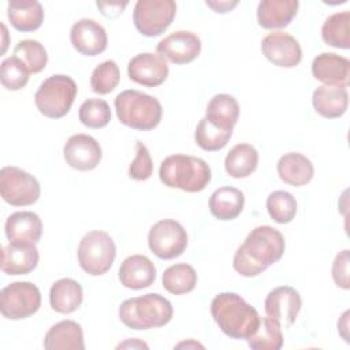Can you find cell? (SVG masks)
Masks as SVG:
<instances>
[{"instance_id": "b9f144b4", "label": "cell", "mask_w": 350, "mask_h": 350, "mask_svg": "<svg viewBox=\"0 0 350 350\" xmlns=\"http://www.w3.org/2000/svg\"><path fill=\"white\" fill-rule=\"evenodd\" d=\"M96 5L101 10V14L107 18H116L123 12V10L127 5V1L124 3H112V1H97Z\"/></svg>"}, {"instance_id": "5bb4252c", "label": "cell", "mask_w": 350, "mask_h": 350, "mask_svg": "<svg viewBox=\"0 0 350 350\" xmlns=\"http://www.w3.org/2000/svg\"><path fill=\"white\" fill-rule=\"evenodd\" d=\"M63 157L74 170L92 171L100 164L103 152L100 144L92 135L74 134L63 146Z\"/></svg>"}, {"instance_id": "d4e9b609", "label": "cell", "mask_w": 350, "mask_h": 350, "mask_svg": "<svg viewBox=\"0 0 350 350\" xmlns=\"http://www.w3.org/2000/svg\"><path fill=\"white\" fill-rule=\"evenodd\" d=\"M279 178L294 187L308 185L314 175V167L312 161L297 152L283 154L276 164Z\"/></svg>"}, {"instance_id": "44dd1931", "label": "cell", "mask_w": 350, "mask_h": 350, "mask_svg": "<svg viewBox=\"0 0 350 350\" xmlns=\"http://www.w3.org/2000/svg\"><path fill=\"white\" fill-rule=\"evenodd\" d=\"M298 0H262L257 7V22L262 29H282L298 12Z\"/></svg>"}, {"instance_id": "f1b7e54d", "label": "cell", "mask_w": 350, "mask_h": 350, "mask_svg": "<svg viewBox=\"0 0 350 350\" xmlns=\"http://www.w3.org/2000/svg\"><path fill=\"white\" fill-rule=\"evenodd\" d=\"M258 164V152L250 144H237L224 159V170L231 178H247Z\"/></svg>"}, {"instance_id": "9a60e30c", "label": "cell", "mask_w": 350, "mask_h": 350, "mask_svg": "<svg viewBox=\"0 0 350 350\" xmlns=\"http://www.w3.org/2000/svg\"><path fill=\"white\" fill-rule=\"evenodd\" d=\"M302 299L291 286H279L271 290L264 301L267 316L278 320L284 328L293 325L301 310Z\"/></svg>"}, {"instance_id": "ee69618b", "label": "cell", "mask_w": 350, "mask_h": 350, "mask_svg": "<svg viewBox=\"0 0 350 350\" xmlns=\"http://www.w3.org/2000/svg\"><path fill=\"white\" fill-rule=\"evenodd\" d=\"M120 347H145V349H148V345L144 343V342H139L138 339H131V340H127L124 343H120L118 346V349H120Z\"/></svg>"}, {"instance_id": "ac0fdd59", "label": "cell", "mask_w": 350, "mask_h": 350, "mask_svg": "<svg viewBox=\"0 0 350 350\" xmlns=\"http://www.w3.org/2000/svg\"><path fill=\"white\" fill-rule=\"evenodd\" d=\"M38 250L36 243L10 241L1 250V271L5 275H27L38 264Z\"/></svg>"}, {"instance_id": "2e32d148", "label": "cell", "mask_w": 350, "mask_h": 350, "mask_svg": "<svg viewBox=\"0 0 350 350\" xmlns=\"http://www.w3.org/2000/svg\"><path fill=\"white\" fill-rule=\"evenodd\" d=\"M168 64L157 53L144 52L130 59L127 64L129 78L142 86L156 88L168 77Z\"/></svg>"}, {"instance_id": "60d3db41", "label": "cell", "mask_w": 350, "mask_h": 350, "mask_svg": "<svg viewBox=\"0 0 350 350\" xmlns=\"http://www.w3.org/2000/svg\"><path fill=\"white\" fill-rule=\"evenodd\" d=\"M349 264H350V256L349 249H343L335 256V260L332 262L331 273L335 284L343 290L350 288V273H349Z\"/></svg>"}, {"instance_id": "7bdbcfd3", "label": "cell", "mask_w": 350, "mask_h": 350, "mask_svg": "<svg viewBox=\"0 0 350 350\" xmlns=\"http://www.w3.org/2000/svg\"><path fill=\"white\" fill-rule=\"evenodd\" d=\"M237 4L238 1H206V5L219 14H226L231 11Z\"/></svg>"}, {"instance_id": "ab89813d", "label": "cell", "mask_w": 350, "mask_h": 350, "mask_svg": "<svg viewBox=\"0 0 350 350\" xmlns=\"http://www.w3.org/2000/svg\"><path fill=\"white\" fill-rule=\"evenodd\" d=\"M153 174V161L145 144L135 142V157L129 167V178L133 180H146Z\"/></svg>"}, {"instance_id": "9c48e42d", "label": "cell", "mask_w": 350, "mask_h": 350, "mask_svg": "<svg viewBox=\"0 0 350 350\" xmlns=\"http://www.w3.org/2000/svg\"><path fill=\"white\" fill-rule=\"evenodd\" d=\"M0 194L12 206H27L37 202L41 187L31 174L22 168L7 165L0 170Z\"/></svg>"}, {"instance_id": "30bf717a", "label": "cell", "mask_w": 350, "mask_h": 350, "mask_svg": "<svg viewBox=\"0 0 350 350\" xmlns=\"http://www.w3.org/2000/svg\"><path fill=\"white\" fill-rule=\"evenodd\" d=\"M176 15L172 0H138L134 5L133 22L135 29L146 37L163 34Z\"/></svg>"}, {"instance_id": "4dcf8cb0", "label": "cell", "mask_w": 350, "mask_h": 350, "mask_svg": "<svg viewBox=\"0 0 350 350\" xmlns=\"http://www.w3.org/2000/svg\"><path fill=\"white\" fill-rule=\"evenodd\" d=\"M323 41L334 48H350V12L342 11L329 15L321 26Z\"/></svg>"}, {"instance_id": "d590c367", "label": "cell", "mask_w": 350, "mask_h": 350, "mask_svg": "<svg viewBox=\"0 0 350 350\" xmlns=\"http://www.w3.org/2000/svg\"><path fill=\"white\" fill-rule=\"evenodd\" d=\"M267 211L271 219L279 224L293 221L297 215L295 197L284 190H275L267 197Z\"/></svg>"}, {"instance_id": "836d02e7", "label": "cell", "mask_w": 350, "mask_h": 350, "mask_svg": "<svg viewBox=\"0 0 350 350\" xmlns=\"http://www.w3.org/2000/svg\"><path fill=\"white\" fill-rule=\"evenodd\" d=\"M232 135V130L220 129L212 124L205 116L198 122L194 131L196 144L206 152H216L223 149Z\"/></svg>"}, {"instance_id": "cb8c5ba5", "label": "cell", "mask_w": 350, "mask_h": 350, "mask_svg": "<svg viewBox=\"0 0 350 350\" xmlns=\"http://www.w3.org/2000/svg\"><path fill=\"white\" fill-rule=\"evenodd\" d=\"M46 350H83V331L74 320H62L52 325L44 338Z\"/></svg>"}, {"instance_id": "d6a6232c", "label": "cell", "mask_w": 350, "mask_h": 350, "mask_svg": "<svg viewBox=\"0 0 350 350\" xmlns=\"http://www.w3.org/2000/svg\"><path fill=\"white\" fill-rule=\"evenodd\" d=\"M247 345L253 350H279L283 346L280 323L269 316L261 317L260 325L247 339Z\"/></svg>"}, {"instance_id": "d6986e66", "label": "cell", "mask_w": 350, "mask_h": 350, "mask_svg": "<svg viewBox=\"0 0 350 350\" xmlns=\"http://www.w3.org/2000/svg\"><path fill=\"white\" fill-rule=\"evenodd\" d=\"M312 74L324 85L347 88L350 82V62L336 53L323 52L313 59Z\"/></svg>"}, {"instance_id": "8992f818", "label": "cell", "mask_w": 350, "mask_h": 350, "mask_svg": "<svg viewBox=\"0 0 350 350\" xmlns=\"http://www.w3.org/2000/svg\"><path fill=\"white\" fill-rule=\"evenodd\" d=\"M75 81L64 74L48 77L34 94V104L40 113L49 119H60L66 116L77 97Z\"/></svg>"}, {"instance_id": "e575fe53", "label": "cell", "mask_w": 350, "mask_h": 350, "mask_svg": "<svg viewBox=\"0 0 350 350\" xmlns=\"http://www.w3.org/2000/svg\"><path fill=\"white\" fill-rule=\"evenodd\" d=\"M19 59L27 71L31 74H37L42 71L48 63L46 49L37 40H22L14 48V55Z\"/></svg>"}, {"instance_id": "5b68a950", "label": "cell", "mask_w": 350, "mask_h": 350, "mask_svg": "<svg viewBox=\"0 0 350 350\" xmlns=\"http://www.w3.org/2000/svg\"><path fill=\"white\" fill-rule=\"evenodd\" d=\"M113 104L119 122L134 130H153L159 126L163 116L160 101L135 89L120 92L115 97Z\"/></svg>"}, {"instance_id": "83f0119b", "label": "cell", "mask_w": 350, "mask_h": 350, "mask_svg": "<svg viewBox=\"0 0 350 350\" xmlns=\"http://www.w3.org/2000/svg\"><path fill=\"white\" fill-rule=\"evenodd\" d=\"M245 205L243 193L232 186L216 189L209 197V211L219 220H234L241 215Z\"/></svg>"}, {"instance_id": "3957f363", "label": "cell", "mask_w": 350, "mask_h": 350, "mask_svg": "<svg viewBox=\"0 0 350 350\" xmlns=\"http://www.w3.org/2000/svg\"><path fill=\"white\" fill-rule=\"evenodd\" d=\"M120 321L137 331L160 328L172 319L171 302L157 293H149L123 301L118 310Z\"/></svg>"}, {"instance_id": "6da1fadb", "label": "cell", "mask_w": 350, "mask_h": 350, "mask_svg": "<svg viewBox=\"0 0 350 350\" xmlns=\"http://www.w3.org/2000/svg\"><path fill=\"white\" fill-rule=\"evenodd\" d=\"M284 249L286 241L279 230L272 226H257L237 249L232 267L241 276H258L282 258Z\"/></svg>"}, {"instance_id": "7a4b0ae2", "label": "cell", "mask_w": 350, "mask_h": 350, "mask_svg": "<svg viewBox=\"0 0 350 350\" xmlns=\"http://www.w3.org/2000/svg\"><path fill=\"white\" fill-rule=\"evenodd\" d=\"M211 314L219 328L232 339L247 340L258 328L261 317L239 294L219 293L211 302Z\"/></svg>"}, {"instance_id": "8fae6325", "label": "cell", "mask_w": 350, "mask_h": 350, "mask_svg": "<svg viewBox=\"0 0 350 350\" xmlns=\"http://www.w3.org/2000/svg\"><path fill=\"white\" fill-rule=\"evenodd\" d=\"M187 242L186 230L174 219L159 220L152 226L148 234L149 249L161 260H172L183 254Z\"/></svg>"}, {"instance_id": "7c38bea8", "label": "cell", "mask_w": 350, "mask_h": 350, "mask_svg": "<svg viewBox=\"0 0 350 350\" xmlns=\"http://www.w3.org/2000/svg\"><path fill=\"white\" fill-rule=\"evenodd\" d=\"M262 55L275 66L293 68L302 60V49L297 38L284 31H272L261 41Z\"/></svg>"}, {"instance_id": "603a6c76", "label": "cell", "mask_w": 350, "mask_h": 350, "mask_svg": "<svg viewBox=\"0 0 350 350\" xmlns=\"http://www.w3.org/2000/svg\"><path fill=\"white\" fill-rule=\"evenodd\" d=\"M4 230L8 241L37 243L42 235V221L31 211H18L7 217Z\"/></svg>"}, {"instance_id": "4fadbf2b", "label": "cell", "mask_w": 350, "mask_h": 350, "mask_svg": "<svg viewBox=\"0 0 350 350\" xmlns=\"http://www.w3.org/2000/svg\"><path fill=\"white\" fill-rule=\"evenodd\" d=\"M156 51L164 60L175 64H186L198 57L201 40L191 31L178 30L159 41Z\"/></svg>"}, {"instance_id": "277c9868", "label": "cell", "mask_w": 350, "mask_h": 350, "mask_svg": "<svg viewBox=\"0 0 350 350\" xmlns=\"http://www.w3.org/2000/svg\"><path fill=\"white\" fill-rule=\"evenodd\" d=\"M159 176L167 187L198 193L208 186L212 174L206 161L200 157L171 154L161 161Z\"/></svg>"}, {"instance_id": "f6af8a7d", "label": "cell", "mask_w": 350, "mask_h": 350, "mask_svg": "<svg viewBox=\"0 0 350 350\" xmlns=\"http://www.w3.org/2000/svg\"><path fill=\"white\" fill-rule=\"evenodd\" d=\"M176 347H201V349H204V346L202 345H200V343H197V342H183V343H179V345H176Z\"/></svg>"}, {"instance_id": "1f68e13d", "label": "cell", "mask_w": 350, "mask_h": 350, "mask_svg": "<svg viewBox=\"0 0 350 350\" xmlns=\"http://www.w3.org/2000/svg\"><path fill=\"white\" fill-rule=\"evenodd\" d=\"M196 284L197 272L190 264H174L163 273V287L174 295L187 294L194 290Z\"/></svg>"}, {"instance_id": "ba28073f", "label": "cell", "mask_w": 350, "mask_h": 350, "mask_svg": "<svg viewBox=\"0 0 350 350\" xmlns=\"http://www.w3.org/2000/svg\"><path fill=\"white\" fill-rule=\"evenodd\" d=\"M41 306V293L31 282H14L0 291V310L8 320L33 316Z\"/></svg>"}, {"instance_id": "52a82bcc", "label": "cell", "mask_w": 350, "mask_h": 350, "mask_svg": "<svg viewBox=\"0 0 350 350\" xmlns=\"http://www.w3.org/2000/svg\"><path fill=\"white\" fill-rule=\"evenodd\" d=\"M79 267L90 276L107 273L116 257V246L112 237L101 230L89 231L78 245Z\"/></svg>"}, {"instance_id": "484cf974", "label": "cell", "mask_w": 350, "mask_h": 350, "mask_svg": "<svg viewBox=\"0 0 350 350\" xmlns=\"http://www.w3.org/2000/svg\"><path fill=\"white\" fill-rule=\"evenodd\" d=\"M83 301L82 286L71 278H62L56 280L49 290L51 308L62 314L75 312Z\"/></svg>"}, {"instance_id": "74e56055", "label": "cell", "mask_w": 350, "mask_h": 350, "mask_svg": "<svg viewBox=\"0 0 350 350\" xmlns=\"http://www.w3.org/2000/svg\"><path fill=\"white\" fill-rule=\"evenodd\" d=\"M120 81V71L113 60L100 63L90 75V88L97 94L111 93Z\"/></svg>"}, {"instance_id": "f35d334b", "label": "cell", "mask_w": 350, "mask_h": 350, "mask_svg": "<svg viewBox=\"0 0 350 350\" xmlns=\"http://www.w3.org/2000/svg\"><path fill=\"white\" fill-rule=\"evenodd\" d=\"M29 71L15 56L4 59L0 64V81L7 90H19L29 82Z\"/></svg>"}, {"instance_id": "e0dca14e", "label": "cell", "mask_w": 350, "mask_h": 350, "mask_svg": "<svg viewBox=\"0 0 350 350\" xmlns=\"http://www.w3.org/2000/svg\"><path fill=\"white\" fill-rule=\"evenodd\" d=\"M70 40L77 52L85 56H97L107 49L108 37L105 29L94 19H79L70 30Z\"/></svg>"}, {"instance_id": "7402d4cb", "label": "cell", "mask_w": 350, "mask_h": 350, "mask_svg": "<svg viewBox=\"0 0 350 350\" xmlns=\"http://www.w3.org/2000/svg\"><path fill=\"white\" fill-rule=\"evenodd\" d=\"M314 111L327 119H335L345 115L349 105L347 88L321 85L314 89L312 96Z\"/></svg>"}, {"instance_id": "ffe728a7", "label": "cell", "mask_w": 350, "mask_h": 350, "mask_svg": "<svg viewBox=\"0 0 350 350\" xmlns=\"http://www.w3.org/2000/svg\"><path fill=\"white\" fill-rule=\"evenodd\" d=\"M118 276L126 288L142 290L154 283L156 267L146 256L133 254L123 260Z\"/></svg>"}, {"instance_id": "8d00e7d4", "label": "cell", "mask_w": 350, "mask_h": 350, "mask_svg": "<svg viewBox=\"0 0 350 350\" xmlns=\"http://www.w3.org/2000/svg\"><path fill=\"white\" fill-rule=\"evenodd\" d=\"M78 118L89 129H103L111 120V108L101 98H89L81 104Z\"/></svg>"}, {"instance_id": "4316f807", "label": "cell", "mask_w": 350, "mask_h": 350, "mask_svg": "<svg viewBox=\"0 0 350 350\" xmlns=\"http://www.w3.org/2000/svg\"><path fill=\"white\" fill-rule=\"evenodd\" d=\"M7 16L18 31H34L44 22V8L37 0H12L7 5Z\"/></svg>"}, {"instance_id": "f546056e", "label": "cell", "mask_w": 350, "mask_h": 350, "mask_svg": "<svg viewBox=\"0 0 350 350\" xmlns=\"http://www.w3.org/2000/svg\"><path fill=\"white\" fill-rule=\"evenodd\" d=\"M239 105L238 101L227 93L215 94L208 105L205 118L215 126L226 130H234V126L238 122Z\"/></svg>"}]
</instances>
